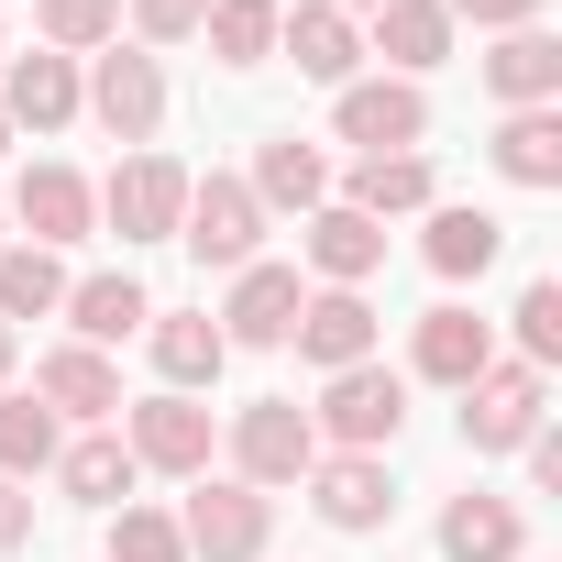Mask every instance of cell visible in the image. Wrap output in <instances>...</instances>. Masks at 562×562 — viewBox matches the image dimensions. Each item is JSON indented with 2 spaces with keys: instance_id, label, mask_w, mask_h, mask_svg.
<instances>
[{
  "instance_id": "cell-1",
  "label": "cell",
  "mask_w": 562,
  "mask_h": 562,
  "mask_svg": "<svg viewBox=\"0 0 562 562\" xmlns=\"http://www.w3.org/2000/svg\"><path fill=\"white\" fill-rule=\"evenodd\" d=\"M177 243H188L199 265L243 276V265H254V243H265V199H254L243 177H188V210H177Z\"/></svg>"
},
{
  "instance_id": "cell-2",
  "label": "cell",
  "mask_w": 562,
  "mask_h": 562,
  "mask_svg": "<svg viewBox=\"0 0 562 562\" xmlns=\"http://www.w3.org/2000/svg\"><path fill=\"white\" fill-rule=\"evenodd\" d=\"M310 430H331L342 452H386L397 430H408V375L397 364H342L331 386H321V419Z\"/></svg>"
},
{
  "instance_id": "cell-3",
  "label": "cell",
  "mask_w": 562,
  "mask_h": 562,
  "mask_svg": "<svg viewBox=\"0 0 562 562\" xmlns=\"http://www.w3.org/2000/svg\"><path fill=\"white\" fill-rule=\"evenodd\" d=\"M232 463H243V485H254V496H265V485H299V474L321 463L310 408H299V397H254V408L232 419Z\"/></svg>"
},
{
  "instance_id": "cell-4",
  "label": "cell",
  "mask_w": 562,
  "mask_h": 562,
  "mask_svg": "<svg viewBox=\"0 0 562 562\" xmlns=\"http://www.w3.org/2000/svg\"><path fill=\"white\" fill-rule=\"evenodd\" d=\"M100 210H111L122 243H166L177 210H188V166H177V155H122L111 188H100Z\"/></svg>"
},
{
  "instance_id": "cell-5",
  "label": "cell",
  "mask_w": 562,
  "mask_h": 562,
  "mask_svg": "<svg viewBox=\"0 0 562 562\" xmlns=\"http://www.w3.org/2000/svg\"><path fill=\"white\" fill-rule=\"evenodd\" d=\"M331 122H342V144H364V155H419L430 100H419V78H353Z\"/></svg>"
},
{
  "instance_id": "cell-6",
  "label": "cell",
  "mask_w": 562,
  "mask_h": 562,
  "mask_svg": "<svg viewBox=\"0 0 562 562\" xmlns=\"http://www.w3.org/2000/svg\"><path fill=\"white\" fill-rule=\"evenodd\" d=\"M177 540H188V562H254V551H265V496H254L243 474H232V485H210V474H199V496H188Z\"/></svg>"
},
{
  "instance_id": "cell-7",
  "label": "cell",
  "mask_w": 562,
  "mask_h": 562,
  "mask_svg": "<svg viewBox=\"0 0 562 562\" xmlns=\"http://www.w3.org/2000/svg\"><path fill=\"white\" fill-rule=\"evenodd\" d=\"M540 430V364H485L463 386V441L474 452H518Z\"/></svg>"
},
{
  "instance_id": "cell-8",
  "label": "cell",
  "mask_w": 562,
  "mask_h": 562,
  "mask_svg": "<svg viewBox=\"0 0 562 562\" xmlns=\"http://www.w3.org/2000/svg\"><path fill=\"white\" fill-rule=\"evenodd\" d=\"M89 111H100V133H122V144H155V122H166V67L155 56H100V78H89Z\"/></svg>"
},
{
  "instance_id": "cell-9",
  "label": "cell",
  "mask_w": 562,
  "mask_h": 562,
  "mask_svg": "<svg viewBox=\"0 0 562 562\" xmlns=\"http://www.w3.org/2000/svg\"><path fill=\"white\" fill-rule=\"evenodd\" d=\"M122 452L155 463V474H210V408L199 397H144L133 430H122Z\"/></svg>"
},
{
  "instance_id": "cell-10",
  "label": "cell",
  "mask_w": 562,
  "mask_h": 562,
  "mask_svg": "<svg viewBox=\"0 0 562 562\" xmlns=\"http://www.w3.org/2000/svg\"><path fill=\"white\" fill-rule=\"evenodd\" d=\"M321 375H342V364H375V310L353 299V288H321V299H299V331H288Z\"/></svg>"
},
{
  "instance_id": "cell-11",
  "label": "cell",
  "mask_w": 562,
  "mask_h": 562,
  "mask_svg": "<svg viewBox=\"0 0 562 562\" xmlns=\"http://www.w3.org/2000/svg\"><path fill=\"white\" fill-rule=\"evenodd\" d=\"M299 265H243L232 276V310H221V342H288L299 331Z\"/></svg>"
},
{
  "instance_id": "cell-12",
  "label": "cell",
  "mask_w": 562,
  "mask_h": 562,
  "mask_svg": "<svg viewBox=\"0 0 562 562\" xmlns=\"http://www.w3.org/2000/svg\"><path fill=\"white\" fill-rule=\"evenodd\" d=\"M299 485H310V507H321L331 529H375V518L397 507V485H386V463H375V452H331V463H310Z\"/></svg>"
},
{
  "instance_id": "cell-13",
  "label": "cell",
  "mask_w": 562,
  "mask_h": 562,
  "mask_svg": "<svg viewBox=\"0 0 562 562\" xmlns=\"http://www.w3.org/2000/svg\"><path fill=\"white\" fill-rule=\"evenodd\" d=\"M276 45L299 56V78H331V89H353V56H364L353 12H331V0H299V12H276Z\"/></svg>"
},
{
  "instance_id": "cell-14",
  "label": "cell",
  "mask_w": 562,
  "mask_h": 562,
  "mask_svg": "<svg viewBox=\"0 0 562 562\" xmlns=\"http://www.w3.org/2000/svg\"><path fill=\"white\" fill-rule=\"evenodd\" d=\"M485 89H496L507 111H551V100H562V45H551L540 23H518V34L485 56Z\"/></svg>"
},
{
  "instance_id": "cell-15",
  "label": "cell",
  "mask_w": 562,
  "mask_h": 562,
  "mask_svg": "<svg viewBox=\"0 0 562 562\" xmlns=\"http://www.w3.org/2000/svg\"><path fill=\"white\" fill-rule=\"evenodd\" d=\"M12 210H23V232L56 254V243H89V210H100V199H89L78 166H34V177L12 188Z\"/></svg>"
},
{
  "instance_id": "cell-16",
  "label": "cell",
  "mask_w": 562,
  "mask_h": 562,
  "mask_svg": "<svg viewBox=\"0 0 562 562\" xmlns=\"http://www.w3.org/2000/svg\"><path fill=\"white\" fill-rule=\"evenodd\" d=\"M0 122H34V133L78 122V67L67 56H12V78H0Z\"/></svg>"
},
{
  "instance_id": "cell-17",
  "label": "cell",
  "mask_w": 562,
  "mask_h": 562,
  "mask_svg": "<svg viewBox=\"0 0 562 562\" xmlns=\"http://www.w3.org/2000/svg\"><path fill=\"white\" fill-rule=\"evenodd\" d=\"M310 265L331 276V288H364V276L386 265V221H364V210H310Z\"/></svg>"
},
{
  "instance_id": "cell-18",
  "label": "cell",
  "mask_w": 562,
  "mask_h": 562,
  "mask_svg": "<svg viewBox=\"0 0 562 562\" xmlns=\"http://www.w3.org/2000/svg\"><path fill=\"white\" fill-rule=\"evenodd\" d=\"M485 364H496V331H485L474 310H430V321H419V375H430V386H474Z\"/></svg>"
},
{
  "instance_id": "cell-19",
  "label": "cell",
  "mask_w": 562,
  "mask_h": 562,
  "mask_svg": "<svg viewBox=\"0 0 562 562\" xmlns=\"http://www.w3.org/2000/svg\"><path fill=\"white\" fill-rule=\"evenodd\" d=\"M34 397H45V408H67V419H111V408H122V375H111L89 342H67V353H45V364H34Z\"/></svg>"
},
{
  "instance_id": "cell-20",
  "label": "cell",
  "mask_w": 562,
  "mask_h": 562,
  "mask_svg": "<svg viewBox=\"0 0 562 562\" xmlns=\"http://www.w3.org/2000/svg\"><path fill=\"white\" fill-rule=\"evenodd\" d=\"M133 474H144V463H133L111 430H89V441H56V485H67L78 507H122V496H133Z\"/></svg>"
},
{
  "instance_id": "cell-21",
  "label": "cell",
  "mask_w": 562,
  "mask_h": 562,
  "mask_svg": "<svg viewBox=\"0 0 562 562\" xmlns=\"http://www.w3.org/2000/svg\"><path fill=\"white\" fill-rule=\"evenodd\" d=\"M441 562H518V507L507 496H452L441 507Z\"/></svg>"
},
{
  "instance_id": "cell-22",
  "label": "cell",
  "mask_w": 562,
  "mask_h": 562,
  "mask_svg": "<svg viewBox=\"0 0 562 562\" xmlns=\"http://www.w3.org/2000/svg\"><path fill=\"white\" fill-rule=\"evenodd\" d=\"M254 199H276V210H321V199H331V155L299 144V133H276V144L254 155Z\"/></svg>"
},
{
  "instance_id": "cell-23",
  "label": "cell",
  "mask_w": 562,
  "mask_h": 562,
  "mask_svg": "<svg viewBox=\"0 0 562 562\" xmlns=\"http://www.w3.org/2000/svg\"><path fill=\"white\" fill-rule=\"evenodd\" d=\"M375 56L386 67H441L452 56V12H441V0H386V12H375Z\"/></svg>"
},
{
  "instance_id": "cell-24",
  "label": "cell",
  "mask_w": 562,
  "mask_h": 562,
  "mask_svg": "<svg viewBox=\"0 0 562 562\" xmlns=\"http://www.w3.org/2000/svg\"><path fill=\"white\" fill-rule=\"evenodd\" d=\"M496 177H507V188H562V111H507Z\"/></svg>"
},
{
  "instance_id": "cell-25",
  "label": "cell",
  "mask_w": 562,
  "mask_h": 562,
  "mask_svg": "<svg viewBox=\"0 0 562 562\" xmlns=\"http://www.w3.org/2000/svg\"><path fill=\"white\" fill-rule=\"evenodd\" d=\"M342 210H364V221L430 210V155H364V166H353V188H342Z\"/></svg>"
},
{
  "instance_id": "cell-26",
  "label": "cell",
  "mask_w": 562,
  "mask_h": 562,
  "mask_svg": "<svg viewBox=\"0 0 562 562\" xmlns=\"http://www.w3.org/2000/svg\"><path fill=\"white\" fill-rule=\"evenodd\" d=\"M430 276H485L496 254H507V221L496 210H430Z\"/></svg>"
},
{
  "instance_id": "cell-27",
  "label": "cell",
  "mask_w": 562,
  "mask_h": 562,
  "mask_svg": "<svg viewBox=\"0 0 562 562\" xmlns=\"http://www.w3.org/2000/svg\"><path fill=\"white\" fill-rule=\"evenodd\" d=\"M155 364H166V397H188V386H210L232 364V342H221V321L177 310V321H155Z\"/></svg>"
},
{
  "instance_id": "cell-28",
  "label": "cell",
  "mask_w": 562,
  "mask_h": 562,
  "mask_svg": "<svg viewBox=\"0 0 562 562\" xmlns=\"http://www.w3.org/2000/svg\"><path fill=\"white\" fill-rule=\"evenodd\" d=\"M67 310H78V342L100 353V342H133L144 321H155V299L133 288V276H89V288H67Z\"/></svg>"
},
{
  "instance_id": "cell-29",
  "label": "cell",
  "mask_w": 562,
  "mask_h": 562,
  "mask_svg": "<svg viewBox=\"0 0 562 562\" xmlns=\"http://www.w3.org/2000/svg\"><path fill=\"white\" fill-rule=\"evenodd\" d=\"M45 310H67L56 254L45 243H0V321H45Z\"/></svg>"
},
{
  "instance_id": "cell-30",
  "label": "cell",
  "mask_w": 562,
  "mask_h": 562,
  "mask_svg": "<svg viewBox=\"0 0 562 562\" xmlns=\"http://www.w3.org/2000/svg\"><path fill=\"white\" fill-rule=\"evenodd\" d=\"M199 34H210L221 67H265V56H276V0H210Z\"/></svg>"
},
{
  "instance_id": "cell-31",
  "label": "cell",
  "mask_w": 562,
  "mask_h": 562,
  "mask_svg": "<svg viewBox=\"0 0 562 562\" xmlns=\"http://www.w3.org/2000/svg\"><path fill=\"white\" fill-rule=\"evenodd\" d=\"M56 463V408L45 397H0V474H45Z\"/></svg>"
},
{
  "instance_id": "cell-32",
  "label": "cell",
  "mask_w": 562,
  "mask_h": 562,
  "mask_svg": "<svg viewBox=\"0 0 562 562\" xmlns=\"http://www.w3.org/2000/svg\"><path fill=\"white\" fill-rule=\"evenodd\" d=\"M122 34V0H45V56H89Z\"/></svg>"
},
{
  "instance_id": "cell-33",
  "label": "cell",
  "mask_w": 562,
  "mask_h": 562,
  "mask_svg": "<svg viewBox=\"0 0 562 562\" xmlns=\"http://www.w3.org/2000/svg\"><path fill=\"white\" fill-rule=\"evenodd\" d=\"M111 562H188V540H177L166 507H122L111 518Z\"/></svg>"
},
{
  "instance_id": "cell-34",
  "label": "cell",
  "mask_w": 562,
  "mask_h": 562,
  "mask_svg": "<svg viewBox=\"0 0 562 562\" xmlns=\"http://www.w3.org/2000/svg\"><path fill=\"white\" fill-rule=\"evenodd\" d=\"M518 353L529 364H562V288H551V276L518 288Z\"/></svg>"
},
{
  "instance_id": "cell-35",
  "label": "cell",
  "mask_w": 562,
  "mask_h": 562,
  "mask_svg": "<svg viewBox=\"0 0 562 562\" xmlns=\"http://www.w3.org/2000/svg\"><path fill=\"white\" fill-rule=\"evenodd\" d=\"M133 23H144V45H188L210 23V0H133Z\"/></svg>"
},
{
  "instance_id": "cell-36",
  "label": "cell",
  "mask_w": 562,
  "mask_h": 562,
  "mask_svg": "<svg viewBox=\"0 0 562 562\" xmlns=\"http://www.w3.org/2000/svg\"><path fill=\"white\" fill-rule=\"evenodd\" d=\"M441 12H452V23H485V34H518L540 0H441Z\"/></svg>"
},
{
  "instance_id": "cell-37",
  "label": "cell",
  "mask_w": 562,
  "mask_h": 562,
  "mask_svg": "<svg viewBox=\"0 0 562 562\" xmlns=\"http://www.w3.org/2000/svg\"><path fill=\"white\" fill-rule=\"evenodd\" d=\"M23 540H34V507H23V485H12V474H0V551H23Z\"/></svg>"
},
{
  "instance_id": "cell-38",
  "label": "cell",
  "mask_w": 562,
  "mask_h": 562,
  "mask_svg": "<svg viewBox=\"0 0 562 562\" xmlns=\"http://www.w3.org/2000/svg\"><path fill=\"white\" fill-rule=\"evenodd\" d=\"M0 375H12V321H0Z\"/></svg>"
},
{
  "instance_id": "cell-39",
  "label": "cell",
  "mask_w": 562,
  "mask_h": 562,
  "mask_svg": "<svg viewBox=\"0 0 562 562\" xmlns=\"http://www.w3.org/2000/svg\"><path fill=\"white\" fill-rule=\"evenodd\" d=\"M331 12H386V0H331Z\"/></svg>"
},
{
  "instance_id": "cell-40",
  "label": "cell",
  "mask_w": 562,
  "mask_h": 562,
  "mask_svg": "<svg viewBox=\"0 0 562 562\" xmlns=\"http://www.w3.org/2000/svg\"><path fill=\"white\" fill-rule=\"evenodd\" d=\"M0 144H12V122H0Z\"/></svg>"
}]
</instances>
